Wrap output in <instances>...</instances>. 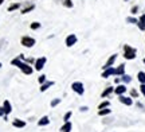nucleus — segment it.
<instances>
[{
  "mask_svg": "<svg viewBox=\"0 0 145 132\" xmlns=\"http://www.w3.org/2000/svg\"><path fill=\"white\" fill-rule=\"evenodd\" d=\"M11 64L14 65V66H18V68L20 69V70H22V72H23L24 74H27V76L32 74V72H34V69H32L28 64H24V62H22L20 57H18V58L12 59V61H11Z\"/></svg>",
  "mask_w": 145,
  "mask_h": 132,
  "instance_id": "1",
  "label": "nucleus"
},
{
  "mask_svg": "<svg viewBox=\"0 0 145 132\" xmlns=\"http://www.w3.org/2000/svg\"><path fill=\"white\" fill-rule=\"evenodd\" d=\"M136 53L137 50L135 47H130L129 45H125L124 46V57L125 59H135L136 58Z\"/></svg>",
  "mask_w": 145,
  "mask_h": 132,
  "instance_id": "2",
  "label": "nucleus"
},
{
  "mask_svg": "<svg viewBox=\"0 0 145 132\" xmlns=\"http://www.w3.org/2000/svg\"><path fill=\"white\" fill-rule=\"evenodd\" d=\"M71 89L74 90L77 95H83V93H85L83 84H82V82H79V81H77V82H72V84H71Z\"/></svg>",
  "mask_w": 145,
  "mask_h": 132,
  "instance_id": "3",
  "label": "nucleus"
},
{
  "mask_svg": "<svg viewBox=\"0 0 145 132\" xmlns=\"http://www.w3.org/2000/svg\"><path fill=\"white\" fill-rule=\"evenodd\" d=\"M22 45L24 46V47H32L34 45H35V39L31 37H23L22 38Z\"/></svg>",
  "mask_w": 145,
  "mask_h": 132,
  "instance_id": "4",
  "label": "nucleus"
},
{
  "mask_svg": "<svg viewBox=\"0 0 145 132\" xmlns=\"http://www.w3.org/2000/svg\"><path fill=\"white\" fill-rule=\"evenodd\" d=\"M46 57H40V58H38L35 61V69L36 70H42V69L44 68V64H46Z\"/></svg>",
  "mask_w": 145,
  "mask_h": 132,
  "instance_id": "5",
  "label": "nucleus"
},
{
  "mask_svg": "<svg viewBox=\"0 0 145 132\" xmlns=\"http://www.w3.org/2000/svg\"><path fill=\"white\" fill-rule=\"evenodd\" d=\"M75 43H77V37H75L74 34H70V35L66 38V46H67V47H72Z\"/></svg>",
  "mask_w": 145,
  "mask_h": 132,
  "instance_id": "6",
  "label": "nucleus"
},
{
  "mask_svg": "<svg viewBox=\"0 0 145 132\" xmlns=\"http://www.w3.org/2000/svg\"><path fill=\"white\" fill-rule=\"evenodd\" d=\"M116 59H117V54H113V55H110V58L106 61V64H105V66H104V70H105V69L112 68V66H113V64L116 62Z\"/></svg>",
  "mask_w": 145,
  "mask_h": 132,
  "instance_id": "7",
  "label": "nucleus"
},
{
  "mask_svg": "<svg viewBox=\"0 0 145 132\" xmlns=\"http://www.w3.org/2000/svg\"><path fill=\"white\" fill-rule=\"evenodd\" d=\"M118 100L121 101L122 104H125V105H128V106H130L132 104H133V101H132V99H130V97H126V96H124V95L118 96Z\"/></svg>",
  "mask_w": 145,
  "mask_h": 132,
  "instance_id": "8",
  "label": "nucleus"
},
{
  "mask_svg": "<svg viewBox=\"0 0 145 132\" xmlns=\"http://www.w3.org/2000/svg\"><path fill=\"white\" fill-rule=\"evenodd\" d=\"M110 76H116V69L114 68H109V69H105L104 73H102V77L104 78H108Z\"/></svg>",
  "mask_w": 145,
  "mask_h": 132,
  "instance_id": "9",
  "label": "nucleus"
},
{
  "mask_svg": "<svg viewBox=\"0 0 145 132\" xmlns=\"http://www.w3.org/2000/svg\"><path fill=\"white\" fill-rule=\"evenodd\" d=\"M3 109H4V115H10L11 111H12V106H11L10 101L5 100L4 102H3Z\"/></svg>",
  "mask_w": 145,
  "mask_h": 132,
  "instance_id": "10",
  "label": "nucleus"
},
{
  "mask_svg": "<svg viewBox=\"0 0 145 132\" xmlns=\"http://www.w3.org/2000/svg\"><path fill=\"white\" fill-rule=\"evenodd\" d=\"M137 26H138V28H140L141 31H145V14L140 16V19L137 22Z\"/></svg>",
  "mask_w": 145,
  "mask_h": 132,
  "instance_id": "11",
  "label": "nucleus"
},
{
  "mask_svg": "<svg viewBox=\"0 0 145 132\" xmlns=\"http://www.w3.org/2000/svg\"><path fill=\"white\" fill-rule=\"evenodd\" d=\"M125 92H126V86H125V85H118V86L114 89V93H116V95H118V96L124 95Z\"/></svg>",
  "mask_w": 145,
  "mask_h": 132,
  "instance_id": "12",
  "label": "nucleus"
},
{
  "mask_svg": "<svg viewBox=\"0 0 145 132\" xmlns=\"http://www.w3.org/2000/svg\"><path fill=\"white\" fill-rule=\"evenodd\" d=\"M72 128V124L70 121H66L65 124H63L62 127H61V132H70Z\"/></svg>",
  "mask_w": 145,
  "mask_h": 132,
  "instance_id": "13",
  "label": "nucleus"
},
{
  "mask_svg": "<svg viewBox=\"0 0 145 132\" xmlns=\"http://www.w3.org/2000/svg\"><path fill=\"white\" fill-rule=\"evenodd\" d=\"M54 85V81H46L44 84H42L40 85V92H46L50 86H52Z\"/></svg>",
  "mask_w": 145,
  "mask_h": 132,
  "instance_id": "14",
  "label": "nucleus"
},
{
  "mask_svg": "<svg viewBox=\"0 0 145 132\" xmlns=\"http://www.w3.org/2000/svg\"><path fill=\"white\" fill-rule=\"evenodd\" d=\"M12 124H14V127H16V128H23V127H26V121H23V120H19V119H15Z\"/></svg>",
  "mask_w": 145,
  "mask_h": 132,
  "instance_id": "15",
  "label": "nucleus"
},
{
  "mask_svg": "<svg viewBox=\"0 0 145 132\" xmlns=\"http://www.w3.org/2000/svg\"><path fill=\"white\" fill-rule=\"evenodd\" d=\"M124 74H125V65L121 64L118 68L116 69V76H121V77H122Z\"/></svg>",
  "mask_w": 145,
  "mask_h": 132,
  "instance_id": "16",
  "label": "nucleus"
},
{
  "mask_svg": "<svg viewBox=\"0 0 145 132\" xmlns=\"http://www.w3.org/2000/svg\"><path fill=\"white\" fill-rule=\"evenodd\" d=\"M38 124H39V125H47V124H50V119L47 116H43L40 120L38 121Z\"/></svg>",
  "mask_w": 145,
  "mask_h": 132,
  "instance_id": "17",
  "label": "nucleus"
},
{
  "mask_svg": "<svg viewBox=\"0 0 145 132\" xmlns=\"http://www.w3.org/2000/svg\"><path fill=\"white\" fill-rule=\"evenodd\" d=\"M114 92V88H112V86H109V88H106V89L104 90V92H102V97H108L109 95H110V93H113Z\"/></svg>",
  "mask_w": 145,
  "mask_h": 132,
  "instance_id": "18",
  "label": "nucleus"
},
{
  "mask_svg": "<svg viewBox=\"0 0 145 132\" xmlns=\"http://www.w3.org/2000/svg\"><path fill=\"white\" fill-rule=\"evenodd\" d=\"M137 78H138V81H140L141 84H145V73H144V72H138V74H137Z\"/></svg>",
  "mask_w": 145,
  "mask_h": 132,
  "instance_id": "19",
  "label": "nucleus"
},
{
  "mask_svg": "<svg viewBox=\"0 0 145 132\" xmlns=\"http://www.w3.org/2000/svg\"><path fill=\"white\" fill-rule=\"evenodd\" d=\"M110 112H112V111H110L109 108H104V109H99L98 115H99V116H106V115H109Z\"/></svg>",
  "mask_w": 145,
  "mask_h": 132,
  "instance_id": "20",
  "label": "nucleus"
},
{
  "mask_svg": "<svg viewBox=\"0 0 145 132\" xmlns=\"http://www.w3.org/2000/svg\"><path fill=\"white\" fill-rule=\"evenodd\" d=\"M109 105H110V102L109 101H102L101 104L98 105V109H104V108H109Z\"/></svg>",
  "mask_w": 145,
  "mask_h": 132,
  "instance_id": "21",
  "label": "nucleus"
},
{
  "mask_svg": "<svg viewBox=\"0 0 145 132\" xmlns=\"http://www.w3.org/2000/svg\"><path fill=\"white\" fill-rule=\"evenodd\" d=\"M19 7H20V4H19V3H15V4L10 5V7H8V12H11V11H14V10H18Z\"/></svg>",
  "mask_w": 145,
  "mask_h": 132,
  "instance_id": "22",
  "label": "nucleus"
},
{
  "mask_svg": "<svg viewBox=\"0 0 145 132\" xmlns=\"http://www.w3.org/2000/svg\"><path fill=\"white\" fill-rule=\"evenodd\" d=\"M39 27H40V23H39V22H34V23L31 24V28H32V30H38Z\"/></svg>",
  "mask_w": 145,
  "mask_h": 132,
  "instance_id": "23",
  "label": "nucleus"
},
{
  "mask_svg": "<svg viewBox=\"0 0 145 132\" xmlns=\"http://www.w3.org/2000/svg\"><path fill=\"white\" fill-rule=\"evenodd\" d=\"M122 81L128 84V82H130V81H132V78H130L129 76H126V74H124V76H122Z\"/></svg>",
  "mask_w": 145,
  "mask_h": 132,
  "instance_id": "24",
  "label": "nucleus"
},
{
  "mask_svg": "<svg viewBox=\"0 0 145 132\" xmlns=\"http://www.w3.org/2000/svg\"><path fill=\"white\" fill-rule=\"evenodd\" d=\"M38 81H39V84H44V82H46V76H44V74H42L40 77L38 78Z\"/></svg>",
  "mask_w": 145,
  "mask_h": 132,
  "instance_id": "25",
  "label": "nucleus"
},
{
  "mask_svg": "<svg viewBox=\"0 0 145 132\" xmlns=\"http://www.w3.org/2000/svg\"><path fill=\"white\" fill-rule=\"evenodd\" d=\"M59 102H61V99H54V100L51 101V106H57Z\"/></svg>",
  "mask_w": 145,
  "mask_h": 132,
  "instance_id": "26",
  "label": "nucleus"
},
{
  "mask_svg": "<svg viewBox=\"0 0 145 132\" xmlns=\"http://www.w3.org/2000/svg\"><path fill=\"white\" fill-rule=\"evenodd\" d=\"M71 112H67V113H66V115H65V117H63V120H65V121H69V120H70V117H71Z\"/></svg>",
  "mask_w": 145,
  "mask_h": 132,
  "instance_id": "27",
  "label": "nucleus"
},
{
  "mask_svg": "<svg viewBox=\"0 0 145 132\" xmlns=\"http://www.w3.org/2000/svg\"><path fill=\"white\" fill-rule=\"evenodd\" d=\"M34 10V5H30V7H27L26 10H23L22 11V14H27V12H30V11Z\"/></svg>",
  "mask_w": 145,
  "mask_h": 132,
  "instance_id": "28",
  "label": "nucleus"
},
{
  "mask_svg": "<svg viewBox=\"0 0 145 132\" xmlns=\"http://www.w3.org/2000/svg\"><path fill=\"white\" fill-rule=\"evenodd\" d=\"M65 5H66V7H69V8H71V7H72V1H71V0H65Z\"/></svg>",
  "mask_w": 145,
  "mask_h": 132,
  "instance_id": "29",
  "label": "nucleus"
},
{
  "mask_svg": "<svg viewBox=\"0 0 145 132\" xmlns=\"http://www.w3.org/2000/svg\"><path fill=\"white\" fill-rule=\"evenodd\" d=\"M126 22H128V23H137V19H135V18H126Z\"/></svg>",
  "mask_w": 145,
  "mask_h": 132,
  "instance_id": "30",
  "label": "nucleus"
},
{
  "mask_svg": "<svg viewBox=\"0 0 145 132\" xmlns=\"http://www.w3.org/2000/svg\"><path fill=\"white\" fill-rule=\"evenodd\" d=\"M137 11H138V7H137V5H135V7L132 8V11H130V12H132V14L135 15V14H137Z\"/></svg>",
  "mask_w": 145,
  "mask_h": 132,
  "instance_id": "31",
  "label": "nucleus"
},
{
  "mask_svg": "<svg viewBox=\"0 0 145 132\" xmlns=\"http://www.w3.org/2000/svg\"><path fill=\"white\" fill-rule=\"evenodd\" d=\"M140 90H141V93L145 96V84H141V86H140Z\"/></svg>",
  "mask_w": 145,
  "mask_h": 132,
  "instance_id": "32",
  "label": "nucleus"
},
{
  "mask_svg": "<svg viewBox=\"0 0 145 132\" xmlns=\"http://www.w3.org/2000/svg\"><path fill=\"white\" fill-rule=\"evenodd\" d=\"M132 96H133V97H137V96H138V93H137L136 90H132Z\"/></svg>",
  "mask_w": 145,
  "mask_h": 132,
  "instance_id": "33",
  "label": "nucleus"
},
{
  "mask_svg": "<svg viewBox=\"0 0 145 132\" xmlns=\"http://www.w3.org/2000/svg\"><path fill=\"white\" fill-rule=\"evenodd\" d=\"M1 115H4V109H3V108H0V116H1Z\"/></svg>",
  "mask_w": 145,
  "mask_h": 132,
  "instance_id": "34",
  "label": "nucleus"
},
{
  "mask_svg": "<svg viewBox=\"0 0 145 132\" xmlns=\"http://www.w3.org/2000/svg\"><path fill=\"white\" fill-rule=\"evenodd\" d=\"M81 111H88V106H82V108H81Z\"/></svg>",
  "mask_w": 145,
  "mask_h": 132,
  "instance_id": "35",
  "label": "nucleus"
},
{
  "mask_svg": "<svg viewBox=\"0 0 145 132\" xmlns=\"http://www.w3.org/2000/svg\"><path fill=\"white\" fill-rule=\"evenodd\" d=\"M3 1H4V0H0V5L3 4Z\"/></svg>",
  "mask_w": 145,
  "mask_h": 132,
  "instance_id": "36",
  "label": "nucleus"
},
{
  "mask_svg": "<svg viewBox=\"0 0 145 132\" xmlns=\"http://www.w3.org/2000/svg\"><path fill=\"white\" fill-rule=\"evenodd\" d=\"M0 68H1V62H0Z\"/></svg>",
  "mask_w": 145,
  "mask_h": 132,
  "instance_id": "37",
  "label": "nucleus"
},
{
  "mask_svg": "<svg viewBox=\"0 0 145 132\" xmlns=\"http://www.w3.org/2000/svg\"><path fill=\"white\" fill-rule=\"evenodd\" d=\"M144 64H145V58H144Z\"/></svg>",
  "mask_w": 145,
  "mask_h": 132,
  "instance_id": "38",
  "label": "nucleus"
},
{
  "mask_svg": "<svg viewBox=\"0 0 145 132\" xmlns=\"http://www.w3.org/2000/svg\"><path fill=\"white\" fill-rule=\"evenodd\" d=\"M125 1H128V0H125Z\"/></svg>",
  "mask_w": 145,
  "mask_h": 132,
  "instance_id": "39",
  "label": "nucleus"
}]
</instances>
